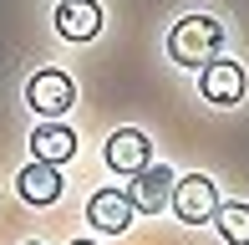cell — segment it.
<instances>
[{
    "label": "cell",
    "mask_w": 249,
    "mask_h": 245,
    "mask_svg": "<svg viewBox=\"0 0 249 245\" xmlns=\"http://www.w3.org/2000/svg\"><path fill=\"white\" fill-rule=\"evenodd\" d=\"M224 46V26L213 16H183L168 31V57L178 66H209Z\"/></svg>",
    "instance_id": "6da1fadb"
},
{
    "label": "cell",
    "mask_w": 249,
    "mask_h": 245,
    "mask_svg": "<svg viewBox=\"0 0 249 245\" xmlns=\"http://www.w3.org/2000/svg\"><path fill=\"white\" fill-rule=\"evenodd\" d=\"M213 209H219V189L203 179V174H188V179L173 184V215L183 225H209Z\"/></svg>",
    "instance_id": "7a4b0ae2"
},
{
    "label": "cell",
    "mask_w": 249,
    "mask_h": 245,
    "mask_svg": "<svg viewBox=\"0 0 249 245\" xmlns=\"http://www.w3.org/2000/svg\"><path fill=\"white\" fill-rule=\"evenodd\" d=\"M26 102L36 107L41 118H61L66 107L76 102V87H71V77L66 72H36L26 82Z\"/></svg>",
    "instance_id": "3957f363"
},
{
    "label": "cell",
    "mask_w": 249,
    "mask_h": 245,
    "mask_svg": "<svg viewBox=\"0 0 249 245\" xmlns=\"http://www.w3.org/2000/svg\"><path fill=\"white\" fill-rule=\"evenodd\" d=\"M173 169L168 163H148V169L132 179V209H142V215H158V209L173 204Z\"/></svg>",
    "instance_id": "277c9868"
},
{
    "label": "cell",
    "mask_w": 249,
    "mask_h": 245,
    "mask_svg": "<svg viewBox=\"0 0 249 245\" xmlns=\"http://www.w3.org/2000/svg\"><path fill=\"white\" fill-rule=\"evenodd\" d=\"M132 194H122V189H97L92 204H87V220L102 230V235H122V230L132 225Z\"/></svg>",
    "instance_id": "5b68a950"
},
{
    "label": "cell",
    "mask_w": 249,
    "mask_h": 245,
    "mask_svg": "<svg viewBox=\"0 0 249 245\" xmlns=\"http://www.w3.org/2000/svg\"><path fill=\"white\" fill-rule=\"evenodd\" d=\"M107 169L138 179V174L148 169V138H142L138 128H117V133L107 138Z\"/></svg>",
    "instance_id": "8992f818"
},
{
    "label": "cell",
    "mask_w": 249,
    "mask_h": 245,
    "mask_svg": "<svg viewBox=\"0 0 249 245\" xmlns=\"http://www.w3.org/2000/svg\"><path fill=\"white\" fill-rule=\"evenodd\" d=\"M198 92L209 97V102H239L244 97V66L239 61H209L203 66V77H198Z\"/></svg>",
    "instance_id": "52a82bcc"
},
{
    "label": "cell",
    "mask_w": 249,
    "mask_h": 245,
    "mask_svg": "<svg viewBox=\"0 0 249 245\" xmlns=\"http://www.w3.org/2000/svg\"><path fill=\"white\" fill-rule=\"evenodd\" d=\"M56 31H61L66 41H92L102 31L97 0H61V5H56Z\"/></svg>",
    "instance_id": "ba28073f"
},
{
    "label": "cell",
    "mask_w": 249,
    "mask_h": 245,
    "mask_svg": "<svg viewBox=\"0 0 249 245\" xmlns=\"http://www.w3.org/2000/svg\"><path fill=\"white\" fill-rule=\"evenodd\" d=\"M16 189H20L26 204H56V199H61V169H56V163H26Z\"/></svg>",
    "instance_id": "9c48e42d"
},
{
    "label": "cell",
    "mask_w": 249,
    "mask_h": 245,
    "mask_svg": "<svg viewBox=\"0 0 249 245\" xmlns=\"http://www.w3.org/2000/svg\"><path fill=\"white\" fill-rule=\"evenodd\" d=\"M31 153H36V163H66L76 153V133L66 122H41L31 133Z\"/></svg>",
    "instance_id": "30bf717a"
},
{
    "label": "cell",
    "mask_w": 249,
    "mask_h": 245,
    "mask_svg": "<svg viewBox=\"0 0 249 245\" xmlns=\"http://www.w3.org/2000/svg\"><path fill=\"white\" fill-rule=\"evenodd\" d=\"M213 225H219L224 245H249V204H219Z\"/></svg>",
    "instance_id": "8fae6325"
},
{
    "label": "cell",
    "mask_w": 249,
    "mask_h": 245,
    "mask_svg": "<svg viewBox=\"0 0 249 245\" xmlns=\"http://www.w3.org/2000/svg\"><path fill=\"white\" fill-rule=\"evenodd\" d=\"M71 245H92V240H71Z\"/></svg>",
    "instance_id": "7c38bea8"
}]
</instances>
